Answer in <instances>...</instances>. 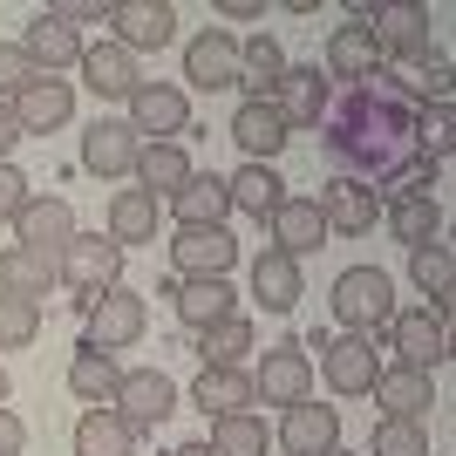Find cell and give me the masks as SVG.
Returning a JSON list of instances; mask_svg holds the SVG:
<instances>
[{
    "label": "cell",
    "mask_w": 456,
    "mask_h": 456,
    "mask_svg": "<svg viewBox=\"0 0 456 456\" xmlns=\"http://www.w3.org/2000/svg\"><path fill=\"white\" fill-rule=\"evenodd\" d=\"M416 89L395 76V69H375L368 82H347L334 102H327L321 116V136L327 151L341 157V164H354L347 177H362V184H381V177H395L416 151Z\"/></svg>",
    "instance_id": "1"
},
{
    "label": "cell",
    "mask_w": 456,
    "mask_h": 456,
    "mask_svg": "<svg viewBox=\"0 0 456 456\" xmlns=\"http://www.w3.org/2000/svg\"><path fill=\"white\" fill-rule=\"evenodd\" d=\"M327 306H334V321L347 327V334H362V341H375L381 327L395 321V280L381 266H347L341 280H334V293H327Z\"/></svg>",
    "instance_id": "2"
},
{
    "label": "cell",
    "mask_w": 456,
    "mask_h": 456,
    "mask_svg": "<svg viewBox=\"0 0 456 456\" xmlns=\"http://www.w3.org/2000/svg\"><path fill=\"white\" fill-rule=\"evenodd\" d=\"M76 306H82V321H89L82 341H95L102 354L136 347V341H143V327H151V306H143L136 286H110V293H89V300H76Z\"/></svg>",
    "instance_id": "3"
},
{
    "label": "cell",
    "mask_w": 456,
    "mask_h": 456,
    "mask_svg": "<svg viewBox=\"0 0 456 456\" xmlns=\"http://www.w3.org/2000/svg\"><path fill=\"white\" fill-rule=\"evenodd\" d=\"M381 334H388V347H395L402 368L436 375V368L450 362V306H409V314H395Z\"/></svg>",
    "instance_id": "4"
},
{
    "label": "cell",
    "mask_w": 456,
    "mask_h": 456,
    "mask_svg": "<svg viewBox=\"0 0 456 456\" xmlns=\"http://www.w3.org/2000/svg\"><path fill=\"white\" fill-rule=\"evenodd\" d=\"M55 280L76 286L82 300H89V293H110V286H123V246H116L110 232H76L69 252L55 259Z\"/></svg>",
    "instance_id": "5"
},
{
    "label": "cell",
    "mask_w": 456,
    "mask_h": 456,
    "mask_svg": "<svg viewBox=\"0 0 456 456\" xmlns=\"http://www.w3.org/2000/svg\"><path fill=\"white\" fill-rule=\"evenodd\" d=\"M306 395H314V354H306L300 341H280L252 362V402L293 409V402H306Z\"/></svg>",
    "instance_id": "6"
},
{
    "label": "cell",
    "mask_w": 456,
    "mask_h": 456,
    "mask_svg": "<svg viewBox=\"0 0 456 456\" xmlns=\"http://www.w3.org/2000/svg\"><path fill=\"white\" fill-rule=\"evenodd\" d=\"M123 123H130L143 143H177V136H191V95L177 89V82H136Z\"/></svg>",
    "instance_id": "7"
},
{
    "label": "cell",
    "mask_w": 456,
    "mask_h": 456,
    "mask_svg": "<svg viewBox=\"0 0 456 456\" xmlns=\"http://www.w3.org/2000/svg\"><path fill=\"white\" fill-rule=\"evenodd\" d=\"M116 416L130 422L136 436L143 429H157L164 416H177V381L164 375V368H123V381H116Z\"/></svg>",
    "instance_id": "8"
},
{
    "label": "cell",
    "mask_w": 456,
    "mask_h": 456,
    "mask_svg": "<svg viewBox=\"0 0 456 456\" xmlns=\"http://www.w3.org/2000/svg\"><path fill=\"white\" fill-rule=\"evenodd\" d=\"M375 375H381L375 341H362V334H334V341H321V368H314V381H327L341 402L368 395V388H375Z\"/></svg>",
    "instance_id": "9"
},
{
    "label": "cell",
    "mask_w": 456,
    "mask_h": 456,
    "mask_svg": "<svg viewBox=\"0 0 456 456\" xmlns=\"http://www.w3.org/2000/svg\"><path fill=\"white\" fill-rule=\"evenodd\" d=\"M110 28L116 48L130 55H151V48H171L177 41V7L171 0H110Z\"/></svg>",
    "instance_id": "10"
},
{
    "label": "cell",
    "mask_w": 456,
    "mask_h": 456,
    "mask_svg": "<svg viewBox=\"0 0 456 456\" xmlns=\"http://www.w3.org/2000/svg\"><path fill=\"white\" fill-rule=\"evenodd\" d=\"M171 266H177V280H232L239 239L225 225H191V232L171 239Z\"/></svg>",
    "instance_id": "11"
},
{
    "label": "cell",
    "mask_w": 456,
    "mask_h": 456,
    "mask_svg": "<svg viewBox=\"0 0 456 456\" xmlns=\"http://www.w3.org/2000/svg\"><path fill=\"white\" fill-rule=\"evenodd\" d=\"M184 82L191 89H239V35L232 28H198V35L184 41Z\"/></svg>",
    "instance_id": "12"
},
{
    "label": "cell",
    "mask_w": 456,
    "mask_h": 456,
    "mask_svg": "<svg viewBox=\"0 0 456 456\" xmlns=\"http://www.w3.org/2000/svg\"><path fill=\"white\" fill-rule=\"evenodd\" d=\"M273 443H280L286 456H327L341 450V409H327V402H293V409H280V429H273Z\"/></svg>",
    "instance_id": "13"
},
{
    "label": "cell",
    "mask_w": 456,
    "mask_h": 456,
    "mask_svg": "<svg viewBox=\"0 0 456 456\" xmlns=\"http://www.w3.org/2000/svg\"><path fill=\"white\" fill-rule=\"evenodd\" d=\"M327 102H334V82H327L321 69H300V61H286L280 89H273V110H280L286 130H321Z\"/></svg>",
    "instance_id": "14"
},
{
    "label": "cell",
    "mask_w": 456,
    "mask_h": 456,
    "mask_svg": "<svg viewBox=\"0 0 456 456\" xmlns=\"http://www.w3.org/2000/svg\"><path fill=\"white\" fill-rule=\"evenodd\" d=\"M368 35L381 48V69L388 61H429V7H375Z\"/></svg>",
    "instance_id": "15"
},
{
    "label": "cell",
    "mask_w": 456,
    "mask_h": 456,
    "mask_svg": "<svg viewBox=\"0 0 456 456\" xmlns=\"http://www.w3.org/2000/svg\"><path fill=\"white\" fill-rule=\"evenodd\" d=\"M375 409L381 416H395V422H429V409H436V375H422V368H402V362H388L375 375Z\"/></svg>",
    "instance_id": "16"
},
{
    "label": "cell",
    "mask_w": 456,
    "mask_h": 456,
    "mask_svg": "<svg viewBox=\"0 0 456 456\" xmlns=\"http://www.w3.org/2000/svg\"><path fill=\"white\" fill-rule=\"evenodd\" d=\"M314 205H321L327 232H341V239H362V232H375V218H381L375 184H362V177H327Z\"/></svg>",
    "instance_id": "17"
},
{
    "label": "cell",
    "mask_w": 456,
    "mask_h": 456,
    "mask_svg": "<svg viewBox=\"0 0 456 456\" xmlns=\"http://www.w3.org/2000/svg\"><path fill=\"white\" fill-rule=\"evenodd\" d=\"M136 151H143V136L123 116H95L89 130H82V171H95V177H130Z\"/></svg>",
    "instance_id": "18"
},
{
    "label": "cell",
    "mask_w": 456,
    "mask_h": 456,
    "mask_svg": "<svg viewBox=\"0 0 456 456\" xmlns=\"http://www.w3.org/2000/svg\"><path fill=\"white\" fill-rule=\"evenodd\" d=\"M314 69H321L327 82H368L381 69V48H375V35H368V20H341V28H334V35H327V55L314 61Z\"/></svg>",
    "instance_id": "19"
},
{
    "label": "cell",
    "mask_w": 456,
    "mask_h": 456,
    "mask_svg": "<svg viewBox=\"0 0 456 456\" xmlns=\"http://www.w3.org/2000/svg\"><path fill=\"white\" fill-rule=\"evenodd\" d=\"M69 239H76V211H69V198H28V211L14 218V246L41 252V259H61Z\"/></svg>",
    "instance_id": "20"
},
{
    "label": "cell",
    "mask_w": 456,
    "mask_h": 456,
    "mask_svg": "<svg viewBox=\"0 0 456 456\" xmlns=\"http://www.w3.org/2000/svg\"><path fill=\"white\" fill-rule=\"evenodd\" d=\"M76 116V89L61 76H35L28 89L14 95V123H20V136H48V130H61Z\"/></svg>",
    "instance_id": "21"
},
{
    "label": "cell",
    "mask_w": 456,
    "mask_h": 456,
    "mask_svg": "<svg viewBox=\"0 0 456 456\" xmlns=\"http://www.w3.org/2000/svg\"><path fill=\"white\" fill-rule=\"evenodd\" d=\"M266 225H273V252H286V259H306V252H321V239H327L321 205H314V198H293V191L280 198V211H273Z\"/></svg>",
    "instance_id": "22"
},
{
    "label": "cell",
    "mask_w": 456,
    "mask_h": 456,
    "mask_svg": "<svg viewBox=\"0 0 456 456\" xmlns=\"http://www.w3.org/2000/svg\"><path fill=\"white\" fill-rule=\"evenodd\" d=\"M232 143L246 151V164H273V157L293 143V130L280 123L273 102H239V110H232Z\"/></svg>",
    "instance_id": "23"
},
{
    "label": "cell",
    "mask_w": 456,
    "mask_h": 456,
    "mask_svg": "<svg viewBox=\"0 0 456 456\" xmlns=\"http://www.w3.org/2000/svg\"><path fill=\"white\" fill-rule=\"evenodd\" d=\"M76 69H82V82H89L102 102H130L136 82H143V76H136V55H130V48H116V41H95V48H82Z\"/></svg>",
    "instance_id": "24"
},
{
    "label": "cell",
    "mask_w": 456,
    "mask_h": 456,
    "mask_svg": "<svg viewBox=\"0 0 456 456\" xmlns=\"http://www.w3.org/2000/svg\"><path fill=\"white\" fill-rule=\"evenodd\" d=\"M20 55L35 61V76H61V69H76V61H82V35H76V28H61L55 14H35V20H28V35H20Z\"/></svg>",
    "instance_id": "25"
},
{
    "label": "cell",
    "mask_w": 456,
    "mask_h": 456,
    "mask_svg": "<svg viewBox=\"0 0 456 456\" xmlns=\"http://www.w3.org/2000/svg\"><path fill=\"white\" fill-rule=\"evenodd\" d=\"M171 306H177V321H184L191 334H205V327L239 314V293H232V280H177Z\"/></svg>",
    "instance_id": "26"
},
{
    "label": "cell",
    "mask_w": 456,
    "mask_h": 456,
    "mask_svg": "<svg viewBox=\"0 0 456 456\" xmlns=\"http://www.w3.org/2000/svg\"><path fill=\"white\" fill-rule=\"evenodd\" d=\"M171 218H177V232H191V225H225V218H232L225 177H218V171H191V184L171 198Z\"/></svg>",
    "instance_id": "27"
},
{
    "label": "cell",
    "mask_w": 456,
    "mask_h": 456,
    "mask_svg": "<svg viewBox=\"0 0 456 456\" xmlns=\"http://www.w3.org/2000/svg\"><path fill=\"white\" fill-rule=\"evenodd\" d=\"M130 177H136V191H143V198H164V205H171L177 191L191 184V157H184V143H143Z\"/></svg>",
    "instance_id": "28"
},
{
    "label": "cell",
    "mask_w": 456,
    "mask_h": 456,
    "mask_svg": "<svg viewBox=\"0 0 456 456\" xmlns=\"http://www.w3.org/2000/svg\"><path fill=\"white\" fill-rule=\"evenodd\" d=\"M300 293H306L300 259H286V252H259V259H252V300L266 306V314H293Z\"/></svg>",
    "instance_id": "29"
},
{
    "label": "cell",
    "mask_w": 456,
    "mask_h": 456,
    "mask_svg": "<svg viewBox=\"0 0 456 456\" xmlns=\"http://www.w3.org/2000/svg\"><path fill=\"white\" fill-rule=\"evenodd\" d=\"M280 76H286V48H280V35H252V41H239V89H246V102H273Z\"/></svg>",
    "instance_id": "30"
},
{
    "label": "cell",
    "mask_w": 456,
    "mask_h": 456,
    "mask_svg": "<svg viewBox=\"0 0 456 456\" xmlns=\"http://www.w3.org/2000/svg\"><path fill=\"white\" fill-rule=\"evenodd\" d=\"M116 381H123V362L102 354L95 341H82L76 354H69V388H76L89 409H110V402H116Z\"/></svg>",
    "instance_id": "31"
},
{
    "label": "cell",
    "mask_w": 456,
    "mask_h": 456,
    "mask_svg": "<svg viewBox=\"0 0 456 456\" xmlns=\"http://www.w3.org/2000/svg\"><path fill=\"white\" fill-rule=\"evenodd\" d=\"M225 191H232V211H246V218L266 225L273 211H280V198H286V177L273 171V164H239V171L225 177Z\"/></svg>",
    "instance_id": "32"
},
{
    "label": "cell",
    "mask_w": 456,
    "mask_h": 456,
    "mask_svg": "<svg viewBox=\"0 0 456 456\" xmlns=\"http://www.w3.org/2000/svg\"><path fill=\"white\" fill-rule=\"evenodd\" d=\"M191 402H198L205 416H239V409H252V368H198Z\"/></svg>",
    "instance_id": "33"
},
{
    "label": "cell",
    "mask_w": 456,
    "mask_h": 456,
    "mask_svg": "<svg viewBox=\"0 0 456 456\" xmlns=\"http://www.w3.org/2000/svg\"><path fill=\"white\" fill-rule=\"evenodd\" d=\"M55 280V259H41L28 246H0V293H20V300H48Z\"/></svg>",
    "instance_id": "34"
},
{
    "label": "cell",
    "mask_w": 456,
    "mask_h": 456,
    "mask_svg": "<svg viewBox=\"0 0 456 456\" xmlns=\"http://www.w3.org/2000/svg\"><path fill=\"white\" fill-rule=\"evenodd\" d=\"M76 456H136V429L116 416V409H82Z\"/></svg>",
    "instance_id": "35"
},
{
    "label": "cell",
    "mask_w": 456,
    "mask_h": 456,
    "mask_svg": "<svg viewBox=\"0 0 456 456\" xmlns=\"http://www.w3.org/2000/svg\"><path fill=\"white\" fill-rule=\"evenodd\" d=\"M211 456H266V443H273V429H266V416L259 409H239V416H211Z\"/></svg>",
    "instance_id": "36"
},
{
    "label": "cell",
    "mask_w": 456,
    "mask_h": 456,
    "mask_svg": "<svg viewBox=\"0 0 456 456\" xmlns=\"http://www.w3.org/2000/svg\"><path fill=\"white\" fill-rule=\"evenodd\" d=\"M381 218H388V232H395L409 252L443 239V205L436 198H395V205H381Z\"/></svg>",
    "instance_id": "37"
},
{
    "label": "cell",
    "mask_w": 456,
    "mask_h": 456,
    "mask_svg": "<svg viewBox=\"0 0 456 456\" xmlns=\"http://www.w3.org/2000/svg\"><path fill=\"white\" fill-rule=\"evenodd\" d=\"M198 354H205V368H246V354H259V334H252L246 314H232V321L198 334Z\"/></svg>",
    "instance_id": "38"
},
{
    "label": "cell",
    "mask_w": 456,
    "mask_h": 456,
    "mask_svg": "<svg viewBox=\"0 0 456 456\" xmlns=\"http://www.w3.org/2000/svg\"><path fill=\"white\" fill-rule=\"evenodd\" d=\"M110 239L123 252L151 246V239H157V198H143V191H116V198H110Z\"/></svg>",
    "instance_id": "39"
},
{
    "label": "cell",
    "mask_w": 456,
    "mask_h": 456,
    "mask_svg": "<svg viewBox=\"0 0 456 456\" xmlns=\"http://www.w3.org/2000/svg\"><path fill=\"white\" fill-rule=\"evenodd\" d=\"M409 280H416V293L429 306H450V293H456V252L443 246V239H436V246H416V252H409Z\"/></svg>",
    "instance_id": "40"
},
{
    "label": "cell",
    "mask_w": 456,
    "mask_h": 456,
    "mask_svg": "<svg viewBox=\"0 0 456 456\" xmlns=\"http://www.w3.org/2000/svg\"><path fill=\"white\" fill-rule=\"evenodd\" d=\"M368 456H429V422H395V416H381L375 436H368Z\"/></svg>",
    "instance_id": "41"
},
{
    "label": "cell",
    "mask_w": 456,
    "mask_h": 456,
    "mask_svg": "<svg viewBox=\"0 0 456 456\" xmlns=\"http://www.w3.org/2000/svg\"><path fill=\"white\" fill-rule=\"evenodd\" d=\"M41 334V300H20V293H0V354H14Z\"/></svg>",
    "instance_id": "42"
},
{
    "label": "cell",
    "mask_w": 456,
    "mask_h": 456,
    "mask_svg": "<svg viewBox=\"0 0 456 456\" xmlns=\"http://www.w3.org/2000/svg\"><path fill=\"white\" fill-rule=\"evenodd\" d=\"M28 82H35V61L20 55V41H0V102H14Z\"/></svg>",
    "instance_id": "43"
},
{
    "label": "cell",
    "mask_w": 456,
    "mask_h": 456,
    "mask_svg": "<svg viewBox=\"0 0 456 456\" xmlns=\"http://www.w3.org/2000/svg\"><path fill=\"white\" fill-rule=\"evenodd\" d=\"M28 198H35V191H28V177H20L14 164H0V218H7V225L28 211Z\"/></svg>",
    "instance_id": "44"
},
{
    "label": "cell",
    "mask_w": 456,
    "mask_h": 456,
    "mask_svg": "<svg viewBox=\"0 0 456 456\" xmlns=\"http://www.w3.org/2000/svg\"><path fill=\"white\" fill-rule=\"evenodd\" d=\"M48 14H55L61 28H89V20H110V7H102V0H61V7H48Z\"/></svg>",
    "instance_id": "45"
},
{
    "label": "cell",
    "mask_w": 456,
    "mask_h": 456,
    "mask_svg": "<svg viewBox=\"0 0 456 456\" xmlns=\"http://www.w3.org/2000/svg\"><path fill=\"white\" fill-rule=\"evenodd\" d=\"M20 450H28V422L14 409H0V456H20Z\"/></svg>",
    "instance_id": "46"
},
{
    "label": "cell",
    "mask_w": 456,
    "mask_h": 456,
    "mask_svg": "<svg viewBox=\"0 0 456 456\" xmlns=\"http://www.w3.org/2000/svg\"><path fill=\"white\" fill-rule=\"evenodd\" d=\"M225 20H266V0H218Z\"/></svg>",
    "instance_id": "47"
},
{
    "label": "cell",
    "mask_w": 456,
    "mask_h": 456,
    "mask_svg": "<svg viewBox=\"0 0 456 456\" xmlns=\"http://www.w3.org/2000/svg\"><path fill=\"white\" fill-rule=\"evenodd\" d=\"M20 143V123H14V102H0V164H7V151Z\"/></svg>",
    "instance_id": "48"
},
{
    "label": "cell",
    "mask_w": 456,
    "mask_h": 456,
    "mask_svg": "<svg viewBox=\"0 0 456 456\" xmlns=\"http://www.w3.org/2000/svg\"><path fill=\"white\" fill-rule=\"evenodd\" d=\"M171 456H211V443H184V450H171Z\"/></svg>",
    "instance_id": "49"
},
{
    "label": "cell",
    "mask_w": 456,
    "mask_h": 456,
    "mask_svg": "<svg viewBox=\"0 0 456 456\" xmlns=\"http://www.w3.org/2000/svg\"><path fill=\"white\" fill-rule=\"evenodd\" d=\"M7 395H14V381H7V368H0V409H7Z\"/></svg>",
    "instance_id": "50"
},
{
    "label": "cell",
    "mask_w": 456,
    "mask_h": 456,
    "mask_svg": "<svg viewBox=\"0 0 456 456\" xmlns=\"http://www.w3.org/2000/svg\"><path fill=\"white\" fill-rule=\"evenodd\" d=\"M327 456H354V450H327Z\"/></svg>",
    "instance_id": "51"
}]
</instances>
